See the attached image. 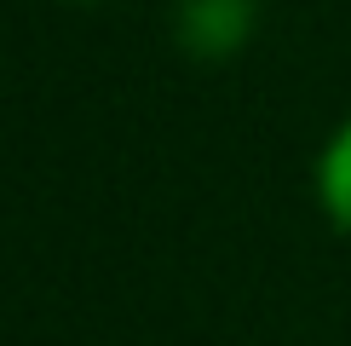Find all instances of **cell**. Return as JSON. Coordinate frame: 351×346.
Masks as SVG:
<instances>
[{
  "instance_id": "2",
  "label": "cell",
  "mask_w": 351,
  "mask_h": 346,
  "mask_svg": "<svg viewBox=\"0 0 351 346\" xmlns=\"http://www.w3.org/2000/svg\"><path fill=\"white\" fill-rule=\"evenodd\" d=\"M317 202H323L328 225H340L351 237V115L328 133L323 150H317Z\"/></svg>"
},
{
  "instance_id": "1",
  "label": "cell",
  "mask_w": 351,
  "mask_h": 346,
  "mask_svg": "<svg viewBox=\"0 0 351 346\" xmlns=\"http://www.w3.org/2000/svg\"><path fill=\"white\" fill-rule=\"evenodd\" d=\"M173 41L202 58V64H219V58H237L259 29V0H173L167 6Z\"/></svg>"
},
{
  "instance_id": "3",
  "label": "cell",
  "mask_w": 351,
  "mask_h": 346,
  "mask_svg": "<svg viewBox=\"0 0 351 346\" xmlns=\"http://www.w3.org/2000/svg\"><path fill=\"white\" fill-rule=\"evenodd\" d=\"M69 6H93V0H69Z\"/></svg>"
}]
</instances>
